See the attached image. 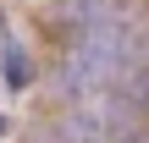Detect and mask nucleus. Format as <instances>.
<instances>
[{"label": "nucleus", "instance_id": "f257e3e1", "mask_svg": "<svg viewBox=\"0 0 149 143\" xmlns=\"http://www.w3.org/2000/svg\"><path fill=\"white\" fill-rule=\"evenodd\" d=\"M6 77H11L17 88L28 83V55H22V50H11V55H6Z\"/></svg>", "mask_w": 149, "mask_h": 143}]
</instances>
